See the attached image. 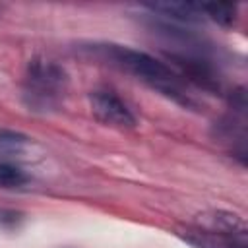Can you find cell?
Wrapping results in <instances>:
<instances>
[{"instance_id":"cell-1","label":"cell","mask_w":248,"mask_h":248,"mask_svg":"<svg viewBox=\"0 0 248 248\" xmlns=\"http://www.w3.org/2000/svg\"><path fill=\"white\" fill-rule=\"evenodd\" d=\"M81 50L91 58H97L112 68L134 76L136 79L143 81L157 93L172 99L182 107H196L192 93L188 91L182 78L174 72V68L167 66L165 62L143 50H136L132 46L116 43H89L81 45Z\"/></svg>"},{"instance_id":"cell-2","label":"cell","mask_w":248,"mask_h":248,"mask_svg":"<svg viewBox=\"0 0 248 248\" xmlns=\"http://www.w3.org/2000/svg\"><path fill=\"white\" fill-rule=\"evenodd\" d=\"M194 248H248V227L232 211L211 209L176 231Z\"/></svg>"},{"instance_id":"cell-3","label":"cell","mask_w":248,"mask_h":248,"mask_svg":"<svg viewBox=\"0 0 248 248\" xmlns=\"http://www.w3.org/2000/svg\"><path fill=\"white\" fill-rule=\"evenodd\" d=\"M68 91L66 70L48 58H33L27 64L23 79V101L31 110H56Z\"/></svg>"},{"instance_id":"cell-4","label":"cell","mask_w":248,"mask_h":248,"mask_svg":"<svg viewBox=\"0 0 248 248\" xmlns=\"http://www.w3.org/2000/svg\"><path fill=\"white\" fill-rule=\"evenodd\" d=\"M91 112L93 116L110 128H134L136 126V114L132 108L112 91L107 87L95 89L89 95Z\"/></svg>"},{"instance_id":"cell-5","label":"cell","mask_w":248,"mask_h":248,"mask_svg":"<svg viewBox=\"0 0 248 248\" xmlns=\"http://www.w3.org/2000/svg\"><path fill=\"white\" fill-rule=\"evenodd\" d=\"M143 8L172 23H202L205 19L203 4L198 2H155L143 4Z\"/></svg>"},{"instance_id":"cell-6","label":"cell","mask_w":248,"mask_h":248,"mask_svg":"<svg viewBox=\"0 0 248 248\" xmlns=\"http://www.w3.org/2000/svg\"><path fill=\"white\" fill-rule=\"evenodd\" d=\"M205 19H211L223 27H229L236 21V6L232 4H203Z\"/></svg>"},{"instance_id":"cell-7","label":"cell","mask_w":248,"mask_h":248,"mask_svg":"<svg viewBox=\"0 0 248 248\" xmlns=\"http://www.w3.org/2000/svg\"><path fill=\"white\" fill-rule=\"evenodd\" d=\"M25 182L27 176L21 169L8 163H0V188H19Z\"/></svg>"},{"instance_id":"cell-8","label":"cell","mask_w":248,"mask_h":248,"mask_svg":"<svg viewBox=\"0 0 248 248\" xmlns=\"http://www.w3.org/2000/svg\"><path fill=\"white\" fill-rule=\"evenodd\" d=\"M27 143V138L14 132H0V151H17Z\"/></svg>"},{"instance_id":"cell-9","label":"cell","mask_w":248,"mask_h":248,"mask_svg":"<svg viewBox=\"0 0 248 248\" xmlns=\"http://www.w3.org/2000/svg\"><path fill=\"white\" fill-rule=\"evenodd\" d=\"M17 221H19V215L16 213V211H8V209H2L0 211V225H4V227H16L17 225Z\"/></svg>"}]
</instances>
